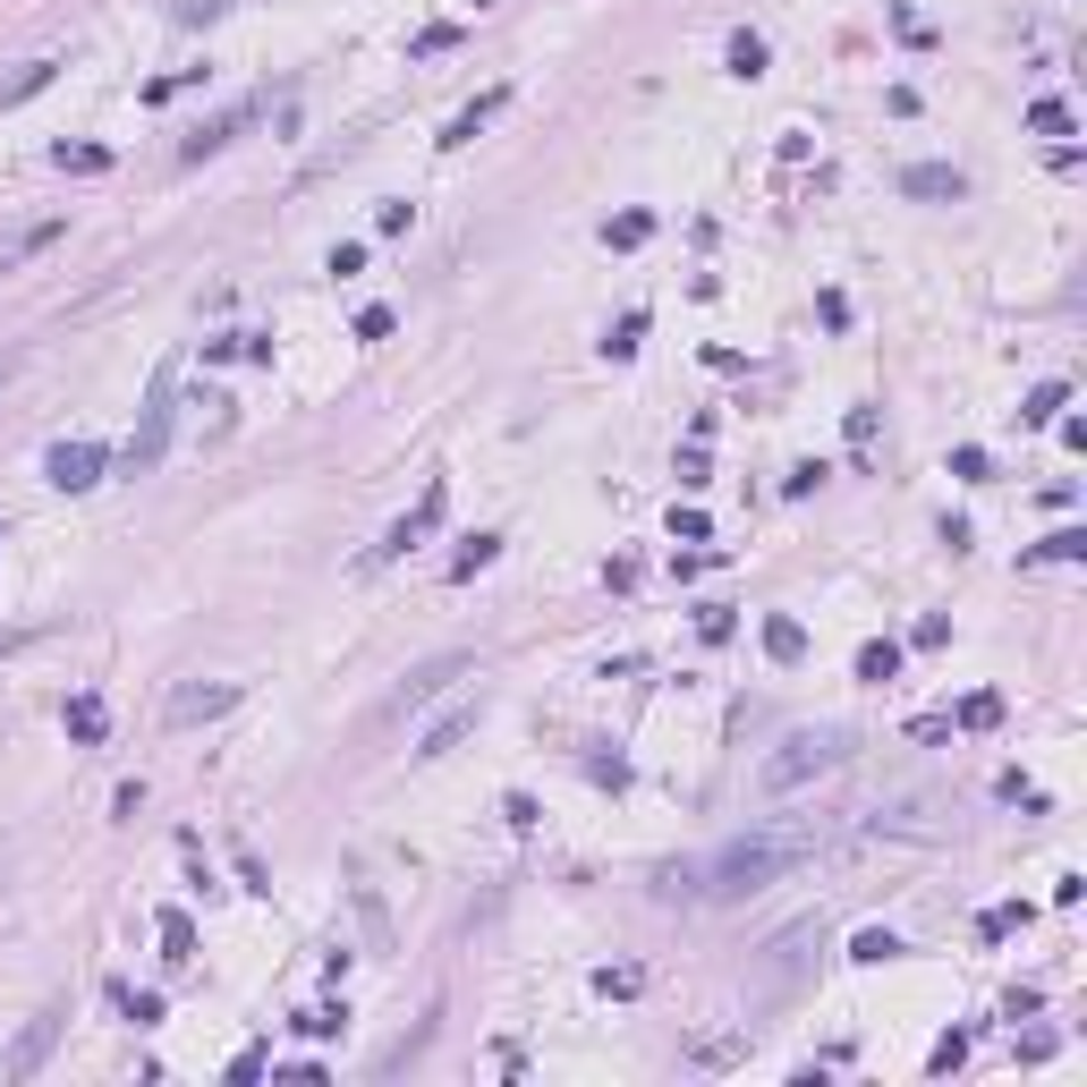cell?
<instances>
[{
  "instance_id": "6da1fadb",
  "label": "cell",
  "mask_w": 1087,
  "mask_h": 1087,
  "mask_svg": "<svg viewBox=\"0 0 1087 1087\" xmlns=\"http://www.w3.org/2000/svg\"><path fill=\"white\" fill-rule=\"evenodd\" d=\"M816 850H825V832H816V825L739 832V841H722V850L697 866V893L705 900H748V893H765V884H782V875H799Z\"/></svg>"
},
{
  "instance_id": "7a4b0ae2",
  "label": "cell",
  "mask_w": 1087,
  "mask_h": 1087,
  "mask_svg": "<svg viewBox=\"0 0 1087 1087\" xmlns=\"http://www.w3.org/2000/svg\"><path fill=\"white\" fill-rule=\"evenodd\" d=\"M850 757V731H799V739H782L765 757V791H799V782H816V773H832Z\"/></svg>"
},
{
  "instance_id": "3957f363",
  "label": "cell",
  "mask_w": 1087,
  "mask_h": 1087,
  "mask_svg": "<svg viewBox=\"0 0 1087 1087\" xmlns=\"http://www.w3.org/2000/svg\"><path fill=\"white\" fill-rule=\"evenodd\" d=\"M170 416H179V366H161L154 391H145V425H136V442H128V468H154V459H161Z\"/></svg>"
},
{
  "instance_id": "277c9868",
  "label": "cell",
  "mask_w": 1087,
  "mask_h": 1087,
  "mask_svg": "<svg viewBox=\"0 0 1087 1087\" xmlns=\"http://www.w3.org/2000/svg\"><path fill=\"white\" fill-rule=\"evenodd\" d=\"M102 468H111V450H102V442H52V450H43V477L60 484V493H94Z\"/></svg>"
},
{
  "instance_id": "5b68a950",
  "label": "cell",
  "mask_w": 1087,
  "mask_h": 1087,
  "mask_svg": "<svg viewBox=\"0 0 1087 1087\" xmlns=\"http://www.w3.org/2000/svg\"><path fill=\"white\" fill-rule=\"evenodd\" d=\"M238 705V680H195V688H170V722H222Z\"/></svg>"
},
{
  "instance_id": "8992f818",
  "label": "cell",
  "mask_w": 1087,
  "mask_h": 1087,
  "mask_svg": "<svg viewBox=\"0 0 1087 1087\" xmlns=\"http://www.w3.org/2000/svg\"><path fill=\"white\" fill-rule=\"evenodd\" d=\"M450 680H468V654H434V663H416L408 688H400V714H416V705H434L450 688Z\"/></svg>"
},
{
  "instance_id": "52a82bcc",
  "label": "cell",
  "mask_w": 1087,
  "mask_h": 1087,
  "mask_svg": "<svg viewBox=\"0 0 1087 1087\" xmlns=\"http://www.w3.org/2000/svg\"><path fill=\"white\" fill-rule=\"evenodd\" d=\"M477 722H484V697H468V705H450L442 722H434V731L416 739V757H425V765H434V757H450V748H459V739L477 731Z\"/></svg>"
},
{
  "instance_id": "ba28073f",
  "label": "cell",
  "mask_w": 1087,
  "mask_h": 1087,
  "mask_svg": "<svg viewBox=\"0 0 1087 1087\" xmlns=\"http://www.w3.org/2000/svg\"><path fill=\"white\" fill-rule=\"evenodd\" d=\"M52 238H60V222H9V229H0V281H9L26 256H43Z\"/></svg>"
},
{
  "instance_id": "9c48e42d",
  "label": "cell",
  "mask_w": 1087,
  "mask_h": 1087,
  "mask_svg": "<svg viewBox=\"0 0 1087 1087\" xmlns=\"http://www.w3.org/2000/svg\"><path fill=\"white\" fill-rule=\"evenodd\" d=\"M900 195H927V204H943V195H968V179H960L952 161H918V170H900Z\"/></svg>"
},
{
  "instance_id": "30bf717a",
  "label": "cell",
  "mask_w": 1087,
  "mask_h": 1087,
  "mask_svg": "<svg viewBox=\"0 0 1087 1087\" xmlns=\"http://www.w3.org/2000/svg\"><path fill=\"white\" fill-rule=\"evenodd\" d=\"M247 120H256V102H238V111H222V120H204V128L188 136V145H179V161H204V154H222L229 136L247 128Z\"/></svg>"
},
{
  "instance_id": "8fae6325",
  "label": "cell",
  "mask_w": 1087,
  "mask_h": 1087,
  "mask_svg": "<svg viewBox=\"0 0 1087 1087\" xmlns=\"http://www.w3.org/2000/svg\"><path fill=\"white\" fill-rule=\"evenodd\" d=\"M52 1036H60V1020H34L26 1036H18V1045H9V1054H0V1079H26L34 1062L52 1054Z\"/></svg>"
},
{
  "instance_id": "7c38bea8",
  "label": "cell",
  "mask_w": 1087,
  "mask_h": 1087,
  "mask_svg": "<svg viewBox=\"0 0 1087 1087\" xmlns=\"http://www.w3.org/2000/svg\"><path fill=\"white\" fill-rule=\"evenodd\" d=\"M502 102H511V86H484V94H477V102H468V111H459V120L442 128V145H450V154H459V145H477V128L493 120V111H502Z\"/></svg>"
},
{
  "instance_id": "4fadbf2b",
  "label": "cell",
  "mask_w": 1087,
  "mask_h": 1087,
  "mask_svg": "<svg viewBox=\"0 0 1087 1087\" xmlns=\"http://www.w3.org/2000/svg\"><path fill=\"white\" fill-rule=\"evenodd\" d=\"M434 518H442V484H425V502H416V511H408V518H400V527H391V536H383V552H408V544L425 536Z\"/></svg>"
},
{
  "instance_id": "5bb4252c",
  "label": "cell",
  "mask_w": 1087,
  "mask_h": 1087,
  "mask_svg": "<svg viewBox=\"0 0 1087 1087\" xmlns=\"http://www.w3.org/2000/svg\"><path fill=\"white\" fill-rule=\"evenodd\" d=\"M154 927H161V960H170V968H188V960H195V918H188V909H161Z\"/></svg>"
},
{
  "instance_id": "9a60e30c",
  "label": "cell",
  "mask_w": 1087,
  "mask_h": 1087,
  "mask_svg": "<svg viewBox=\"0 0 1087 1087\" xmlns=\"http://www.w3.org/2000/svg\"><path fill=\"white\" fill-rule=\"evenodd\" d=\"M765 654H773V663H807V629L791 620V612H773V620H765Z\"/></svg>"
},
{
  "instance_id": "2e32d148",
  "label": "cell",
  "mask_w": 1087,
  "mask_h": 1087,
  "mask_svg": "<svg viewBox=\"0 0 1087 1087\" xmlns=\"http://www.w3.org/2000/svg\"><path fill=\"white\" fill-rule=\"evenodd\" d=\"M859 680H866V688L900 680V646H893V638H866V646H859Z\"/></svg>"
},
{
  "instance_id": "e0dca14e",
  "label": "cell",
  "mask_w": 1087,
  "mask_h": 1087,
  "mask_svg": "<svg viewBox=\"0 0 1087 1087\" xmlns=\"http://www.w3.org/2000/svg\"><path fill=\"white\" fill-rule=\"evenodd\" d=\"M102 731H111V714H102V697H68V739H77V748H94Z\"/></svg>"
},
{
  "instance_id": "ac0fdd59",
  "label": "cell",
  "mask_w": 1087,
  "mask_h": 1087,
  "mask_svg": "<svg viewBox=\"0 0 1087 1087\" xmlns=\"http://www.w3.org/2000/svg\"><path fill=\"white\" fill-rule=\"evenodd\" d=\"M52 68H60V60H26L9 86H0V111H9V102H26V94H43V86H52Z\"/></svg>"
},
{
  "instance_id": "d6986e66",
  "label": "cell",
  "mask_w": 1087,
  "mask_h": 1087,
  "mask_svg": "<svg viewBox=\"0 0 1087 1087\" xmlns=\"http://www.w3.org/2000/svg\"><path fill=\"white\" fill-rule=\"evenodd\" d=\"M1062 400H1071L1062 383H1036V391L1020 400V425H1054V416H1062Z\"/></svg>"
},
{
  "instance_id": "ffe728a7",
  "label": "cell",
  "mask_w": 1087,
  "mask_h": 1087,
  "mask_svg": "<svg viewBox=\"0 0 1087 1087\" xmlns=\"http://www.w3.org/2000/svg\"><path fill=\"white\" fill-rule=\"evenodd\" d=\"M722 60H731V77H765V34H731Z\"/></svg>"
},
{
  "instance_id": "44dd1931",
  "label": "cell",
  "mask_w": 1087,
  "mask_h": 1087,
  "mask_svg": "<svg viewBox=\"0 0 1087 1087\" xmlns=\"http://www.w3.org/2000/svg\"><path fill=\"white\" fill-rule=\"evenodd\" d=\"M1028 128H1036V136H1071L1079 120H1071V102H1054V94H1045V102H1028Z\"/></svg>"
},
{
  "instance_id": "7402d4cb",
  "label": "cell",
  "mask_w": 1087,
  "mask_h": 1087,
  "mask_svg": "<svg viewBox=\"0 0 1087 1087\" xmlns=\"http://www.w3.org/2000/svg\"><path fill=\"white\" fill-rule=\"evenodd\" d=\"M994 722H1002V697H994V688H977V697L960 705V731H994Z\"/></svg>"
},
{
  "instance_id": "603a6c76",
  "label": "cell",
  "mask_w": 1087,
  "mask_h": 1087,
  "mask_svg": "<svg viewBox=\"0 0 1087 1087\" xmlns=\"http://www.w3.org/2000/svg\"><path fill=\"white\" fill-rule=\"evenodd\" d=\"M604 238H612V247H646V238H654V213H620Z\"/></svg>"
},
{
  "instance_id": "cb8c5ba5",
  "label": "cell",
  "mask_w": 1087,
  "mask_h": 1087,
  "mask_svg": "<svg viewBox=\"0 0 1087 1087\" xmlns=\"http://www.w3.org/2000/svg\"><path fill=\"white\" fill-rule=\"evenodd\" d=\"M493 552H502L493 536H468V552H450V578H477L484 561H493Z\"/></svg>"
},
{
  "instance_id": "d4e9b609",
  "label": "cell",
  "mask_w": 1087,
  "mask_h": 1087,
  "mask_svg": "<svg viewBox=\"0 0 1087 1087\" xmlns=\"http://www.w3.org/2000/svg\"><path fill=\"white\" fill-rule=\"evenodd\" d=\"M1020 918H1028V909H1020V900H1002V909H986V918H977V934H986V943H1002V934H1011V927H1020Z\"/></svg>"
},
{
  "instance_id": "484cf974",
  "label": "cell",
  "mask_w": 1087,
  "mask_h": 1087,
  "mask_svg": "<svg viewBox=\"0 0 1087 1087\" xmlns=\"http://www.w3.org/2000/svg\"><path fill=\"white\" fill-rule=\"evenodd\" d=\"M1079 552H1087V536H1079V527H1062V536H1045V544H1036V561H1079Z\"/></svg>"
},
{
  "instance_id": "4316f807",
  "label": "cell",
  "mask_w": 1087,
  "mask_h": 1087,
  "mask_svg": "<svg viewBox=\"0 0 1087 1087\" xmlns=\"http://www.w3.org/2000/svg\"><path fill=\"white\" fill-rule=\"evenodd\" d=\"M952 477H960V484H986V450L960 442V450H952Z\"/></svg>"
},
{
  "instance_id": "83f0119b",
  "label": "cell",
  "mask_w": 1087,
  "mask_h": 1087,
  "mask_svg": "<svg viewBox=\"0 0 1087 1087\" xmlns=\"http://www.w3.org/2000/svg\"><path fill=\"white\" fill-rule=\"evenodd\" d=\"M893 952H900V943H893V934H884V927H866L859 943H850V960H893Z\"/></svg>"
},
{
  "instance_id": "f1b7e54d",
  "label": "cell",
  "mask_w": 1087,
  "mask_h": 1087,
  "mask_svg": "<svg viewBox=\"0 0 1087 1087\" xmlns=\"http://www.w3.org/2000/svg\"><path fill=\"white\" fill-rule=\"evenodd\" d=\"M60 170H111V154L102 145H60Z\"/></svg>"
},
{
  "instance_id": "f546056e",
  "label": "cell",
  "mask_w": 1087,
  "mask_h": 1087,
  "mask_svg": "<svg viewBox=\"0 0 1087 1087\" xmlns=\"http://www.w3.org/2000/svg\"><path fill=\"white\" fill-rule=\"evenodd\" d=\"M960 1062H968V1036H960V1028H952V1036H943V1045H934V1054H927V1071H960Z\"/></svg>"
},
{
  "instance_id": "4dcf8cb0",
  "label": "cell",
  "mask_w": 1087,
  "mask_h": 1087,
  "mask_svg": "<svg viewBox=\"0 0 1087 1087\" xmlns=\"http://www.w3.org/2000/svg\"><path fill=\"white\" fill-rule=\"evenodd\" d=\"M120 1011H128L136 1028H154L161 1020V994H120Z\"/></svg>"
},
{
  "instance_id": "1f68e13d",
  "label": "cell",
  "mask_w": 1087,
  "mask_h": 1087,
  "mask_svg": "<svg viewBox=\"0 0 1087 1087\" xmlns=\"http://www.w3.org/2000/svg\"><path fill=\"white\" fill-rule=\"evenodd\" d=\"M638 340H646V315H620V332H612L604 349H612V357H629V349H638Z\"/></svg>"
},
{
  "instance_id": "d6a6232c",
  "label": "cell",
  "mask_w": 1087,
  "mask_h": 1087,
  "mask_svg": "<svg viewBox=\"0 0 1087 1087\" xmlns=\"http://www.w3.org/2000/svg\"><path fill=\"white\" fill-rule=\"evenodd\" d=\"M357 340H391V306H366V315H357Z\"/></svg>"
},
{
  "instance_id": "836d02e7",
  "label": "cell",
  "mask_w": 1087,
  "mask_h": 1087,
  "mask_svg": "<svg viewBox=\"0 0 1087 1087\" xmlns=\"http://www.w3.org/2000/svg\"><path fill=\"white\" fill-rule=\"evenodd\" d=\"M298 1028H306V1036H340V1028H349V1011H306Z\"/></svg>"
},
{
  "instance_id": "e575fe53",
  "label": "cell",
  "mask_w": 1087,
  "mask_h": 1087,
  "mask_svg": "<svg viewBox=\"0 0 1087 1087\" xmlns=\"http://www.w3.org/2000/svg\"><path fill=\"white\" fill-rule=\"evenodd\" d=\"M672 536L680 544H705V511H672Z\"/></svg>"
},
{
  "instance_id": "d590c367",
  "label": "cell",
  "mask_w": 1087,
  "mask_h": 1087,
  "mask_svg": "<svg viewBox=\"0 0 1087 1087\" xmlns=\"http://www.w3.org/2000/svg\"><path fill=\"white\" fill-rule=\"evenodd\" d=\"M34 638H43V629H0V663H9V654H26Z\"/></svg>"
}]
</instances>
